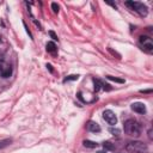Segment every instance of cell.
<instances>
[{
  "mask_svg": "<svg viewBox=\"0 0 153 153\" xmlns=\"http://www.w3.org/2000/svg\"><path fill=\"white\" fill-rule=\"evenodd\" d=\"M0 62H4V60H2V56L0 55Z\"/></svg>",
  "mask_w": 153,
  "mask_h": 153,
  "instance_id": "23",
  "label": "cell"
},
{
  "mask_svg": "<svg viewBox=\"0 0 153 153\" xmlns=\"http://www.w3.org/2000/svg\"><path fill=\"white\" fill-rule=\"evenodd\" d=\"M126 5L127 6H130L134 11H136L141 16H147V13H148L147 7L143 4H141V2H137V1H127Z\"/></svg>",
  "mask_w": 153,
  "mask_h": 153,
  "instance_id": "3",
  "label": "cell"
},
{
  "mask_svg": "<svg viewBox=\"0 0 153 153\" xmlns=\"http://www.w3.org/2000/svg\"><path fill=\"white\" fill-rule=\"evenodd\" d=\"M109 131H110L111 134L116 135V136H117V135H120V133H121V131H120V129H117V128H110V129H109Z\"/></svg>",
  "mask_w": 153,
  "mask_h": 153,
  "instance_id": "15",
  "label": "cell"
},
{
  "mask_svg": "<svg viewBox=\"0 0 153 153\" xmlns=\"http://www.w3.org/2000/svg\"><path fill=\"white\" fill-rule=\"evenodd\" d=\"M86 127H87V129H88L90 131H92V133H99V131H100L99 124H98L97 122H94V121H88V123L86 124Z\"/></svg>",
  "mask_w": 153,
  "mask_h": 153,
  "instance_id": "7",
  "label": "cell"
},
{
  "mask_svg": "<svg viewBox=\"0 0 153 153\" xmlns=\"http://www.w3.org/2000/svg\"><path fill=\"white\" fill-rule=\"evenodd\" d=\"M45 48H47V51H49V53H55V50H56V45L54 42H48Z\"/></svg>",
  "mask_w": 153,
  "mask_h": 153,
  "instance_id": "10",
  "label": "cell"
},
{
  "mask_svg": "<svg viewBox=\"0 0 153 153\" xmlns=\"http://www.w3.org/2000/svg\"><path fill=\"white\" fill-rule=\"evenodd\" d=\"M124 133L129 136H139L141 133V127L137 121L134 118H129L124 122Z\"/></svg>",
  "mask_w": 153,
  "mask_h": 153,
  "instance_id": "1",
  "label": "cell"
},
{
  "mask_svg": "<svg viewBox=\"0 0 153 153\" xmlns=\"http://www.w3.org/2000/svg\"><path fill=\"white\" fill-rule=\"evenodd\" d=\"M103 118L111 126H115L117 123V117L111 110H104L103 111Z\"/></svg>",
  "mask_w": 153,
  "mask_h": 153,
  "instance_id": "5",
  "label": "cell"
},
{
  "mask_svg": "<svg viewBox=\"0 0 153 153\" xmlns=\"http://www.w3.org/2000/svg\"><path fill=\"white\" fill-rule=\"evenodd\" d=\"M49 35L51 36V38H53V39H55V41H57V36L55 35V32H54V31H49Z\"/></svg>",
  "mask_w": 153,
  "mask_h": 153,
  "instance_id": "19",
  "label": "cell"
},
{
  "mask_svg": "<svg viewBox=\"0 0 153 153\" xmlns=\"http://www.w3.org/2000/svg\"><path fill=\"white\" fill-rule=\"evenodd\" d=\"M79 78V75H69V76H67L63 81H69V80H76Z\"/></svg>",
  "mask_w": 153,
  "mask_h": 153,
  "instance_id": "16",
  "label": "cell"
},
{
  "mask_svg": "<svg viewBox=\"0 0 153 153\" xmlns=\"http://www.w3.org/2000/svg\"><path fill=\"white\" fill-rule=\"evenodd\" d=\"M82 143H84V146H85V147H87V148H96V147L98 146V143H97V142L91 141V140H85Z\"/></svg>",
  "mask_w": 153,
  "mask_h": 153,
  "instance_id": "9",
  "label": "cell"
},
{
  "mask_svg": "<svg viewBox=\"0 0 153 153\" xmlns=\"http://www.w3.org/2000/svg\"><path fill=\"white\" fill-rule=\"evenodd\" d=\"M103 147L105 148V149H108V151H114V145L110 142V141H104L103 142Z\"/></svg>",
  "mask_w": 153,
  "mask_h": 153,
  "instance_id": "11",
  "label": "cell"
},
{
  "mask_svg": "<svg viewBox=\"0 0 153 153\" xmlns=\"http://www.w3.org/2000/svg\"><path fill=\"white\" fill-rule=\"evenodd\" d=\"M140 92H142V93H151V92H152V90H141Z\"/></svg>",
  "mask_w": 153,
  "mask_h": 153,
  "instance_id": "21",
  "label": "cell"
},
{
  "mask_svg": "<svg viewBox=\"0 0 153 153\" xmlns=\"http://www.w3.org/2000/svg\"><path fill=\"white\" fill-rule=\"evenodd\" d=\"M109 51H110V53H111L112 55H116V56H117V59H120V57H121V56H120V54H117L116 51H114V50H111L110 48H109Z\"/></svg>",
  "mask_w": 153,
  "mask_h": 153,
  "instance_id": "20",
  "label": "cell"
},
{
  "mask_svg": "<svg viewBox=\"0 0 153 153\" xmlns=\"http://www.w3.org/2000/svg\"><path fill=\"white\" fill-rule=\"evenodd\" d=\"M131 110H134L137 114H145L146 112V106H145L143 103L136 102V103H133L131 104Z\"/></svg>",
  "mask_w": 153,
  "mask_h": 153,
  "instance_id": "6",
  "label": "cell"
},
{
  "mask_svg": "<svg viewBox=\"0 0 153 153\" xmlns=\"http://www.w3.org/2000/svg\"><path fill=\"white\" fill-rule=\"evenodd\" d=\"M102 86H103V88H104L105 91H110V90H111V87H110L109 84H104V82H102Z\"/></svg>",
  "mask_w": 153,
  "mask_h": 153,
  "instance_id": "18",
  "label": "cell"
},
{
  "mask_svg": "<svg viewBox=\"0 0 153 153\" xmlns=\"http://www.w3.org/2000/svg\"><path fill=\"white\" fill-rule=\"evenodd\" d=\"M51 8H53V11H54L55 13L59 12V5H57L56 2H53V4H51Z\"/></svg>",
  "mask_w": 153,
  "mask_h": 153,
  "instance_id": "17",
  "label": "cell"
},
{
  "mask_svg": "<svg viewBox=\"0 0 153 153\" xmlns=\"http://www.w3.org/2000/svg\"><path fill=\"white\" fill-rule=\"evenodd\" d=\"M93 85H94V91H99L100 87H102V82L98 80V79H93Z\"/></svg>",
  "mask_w": 153,
  "mask_h": 153,
  "instance_id": "12",
  "label": "cell"
},
{
  "mask_svg": "<svg viewBox=\"0 0 153 153\" xmlns=\"http://www.w3.org/2000/svg\"><path fill=\"white\" fill-rule=\"evenodd\" d=\"M148 134H149V139H152V130H149Z\"/></svg>",
  "mask_w": 153,
  "mask_h": 153,
  "instance_id": "22",
  "label": "cell"
},
{
  "mask_svg": "<svg viewBox=\"0 0 153 153\" xmlns=\"http://www.w3.org/2000/svg\"><path fill=\"white\" fill-rule=\"evenodd\" d=\"M109 80H112V81H116V82H120V84H123L124 82V80L123 79H120V78H115V76H112V75H108L106 76Z\"/></svg>",
  "mask_w": 153,
  "mask_h": 153,
  "instance_id": "14",
  "label": "cell"
},
{
  "mask_svg": "<svg viewBox=\"0 0 153 153\" xmlns=\"http://www.w3.org/2000/svg\"><path fill=\"white\" fill-rule=\"evenodd\" d=\"M126 151L129 153H145L147 151V146L141 141H130L127 143Z\"/></svg>",
  "mask_w": 153,
  "mask_h": 153,
  "instance_id": "2",
  "label": "cell"
},
{
  "mask_svg": "<svg viewBox=\"0 0 153 153\" xmlns=\"http://www.w3.org/2000/svg\"><path fill=\"white\" fill-rule=\"evenodd\" d=\"M11 73H12V68H11V66H5V68L2 69V72H1V75L4 76V78H8L10 75H11Z\"/></svg>",
  "mask_w": 153,
  "mask_h": 153,
  "instance_id": "8",
  "label": "cell"
},
{
  "mask_svg": "<svg viewBox=\"0 0 153 153\" xmlns=\"http://www.w3.org/2000/svg\"><path fill=\"white\" fill-rule=\"evenodd\" d=\"M140 44L143 47L145 50H147L149 53L153 50V41L148 36H140Z\"/></svg>",
  "mask_w": 153,
  "mask_h": 153,
  "instance_id": "4",
  "label": "cell"
},
{
  "mask_svg": "<svg viewBox=\"0 0 153 153\" xmlns=\"http://www.w3.org/2000/svg\"><path fill=\"white\" fill-rule=\"evenodd\" d=\"M98 153H105V152H103V151H99V152H98Z\"/></svg>",
  "mask_w": 153,
  "mask_h": 153,
  "instance_id": "24",
  "label": "cell"
},
{
  "mask_svg": "<svg viewBox=\"0 0 153 153\" xmlns=\"http://www.w3.org/2000/svg\"><path fill=\"white\" fill-rule=\"evenodd\" d=\"M11 142H12V140H11V139H6V140H1V141H0V148H4V147H6V146H8V145H11Z\"/></svg>",
  "mask_w": 153,
  "mask_h": 153,
  "instance_id": "13",
  "label": "cell"
}]
</instances>
